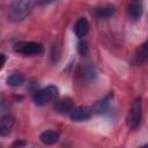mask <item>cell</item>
Instances as JSON below:
<instances>
[{
    "label": "cell",
    "instance_id": "6da1fadb",
    "mask_svg": "<svg viewBox=\"0 0 148 148\" xmlns=\"http://www.w3.org/2000/svg\"><path fill=\"white\" fill-rule=\"evenodd\" d=\"M35 6H37V2L31 0H20L10 2L7 9L8 20L12 22H20L24 20L31 13Z\"/></svg>",
    "mask_w": 148,
    "mask_h": 148
},
{
    "label": "cell",
    "instance_id": "7a4b0ae2",
    "mask_svg": "<svg viewBox=\"0 0 148 148\" xmlns=\"http://www.w3.org/2000/svg\"><path fill=\"white\" fill-rule=\"evenodd\" d=\"M58 92H59V89H58L57 86L50 84L47 87H44V88L37 90L34 94V96H32L34 103L38 106L46 105V104H49L50 102H53L57 98Z\"/></svg>",
    "mask_w": 148,
    "mask_h": 148
},
{
    "label": "cell",
    "instance_id": "3957f363",
    "mask_svg": "<svg viewBox=\"0 0 148 148\" xmlns=\"http://www.w3.org/2000/svg\"><path fill=\"white\" fill-rule=\"evenodd\" d=\"M14 51L24 57L40 56L44 52V46L37 42H17L13 46Z\"/></svg>",
    "mask_w": 148,
    "mask_h": 148
},
{
    "label": "cell",
    "instance_id": "277c9868",
    "mask_svg": "<svg viewBox=\"0 0 148 148\" xmlns=\"http://www.w3.org/2000/svg\"><path fill=\"white\" fill-rule=\"evenodd\" d=\"M141 117H142V99H141V97H136L132 102L130 112L126 118L127 127L131 130L136 128L141 121Z\"/></svg>",
    "mask_w": 148,
    "mask_h": 148
},
{
    "label": "cell",
    "instance_id": "5b68a950",
    "mask_svg": "<svg viewBox=\"0 0 148 148\" xmlns=\"http://www.w3.org/2000/svg\"><path fill=\"white\" fill-rule=\"evenodd\" d=\"M74 109V99L68 96L59 98L54 103V110L60 114H71Z\"/></svg>",
    "mask_w": 148,
    "mask_h": 148
},
{
    "label": "cell",
    "instance_id": "8992f818",
    "mask_svg": "<svg viewBox=\"0 0 148 148\" xmlns=\"http://www.w3.org/2000/svg\"><path fill=\"white\" fill-rule=\"evenodd\" d=\"M92 112H94L92 108H89V106H86V105L83 106L82 105V106L75 108L72 111V113L69 114V117H71V119L73 121H84V120H88V119L91 118Z\"/></svg>",
    "mask_w": 148,
    "mask_h": 148
},
{
    "label": "cell",
    "instance_id": "52a82bcc",
    "mask_svg": "<svg viewBox=\"0 0 148 148\" xmlns=\"http://www.w3.org/2000/svg\"><path fill=\"white\" fill-rule=\"evenodd\" d=\"M15 123V118L10 113H5L0 118V135L6 136L10 133L13 126Z\"/></svg>",
    "mask_w": 148,
    "mask_h": 148
},
{
    "label": "cell",
    "instance_id": "ba28073f",
    "mask_svg": "<svg viewBox=\"0 0 148 148\" xmlns=\"http://www.w3.org/2000/svg\"><path fill=\"white\" fill-rule=\"evenodd\" d=\"M89 22L86 17H80L76 20V22L74 23V27H73V31L75 34V36L79 38V39H82L83 37L87 36V34L89 32Z\"/></svg>",
    "mask_w": 148,
    "mask_h": 148
},
{
    "label": "cell",
    "instance_id": "9c48e42d",
    "mask_svg": "<svg viewBox=\"0 0 148 148\" xmlns=\"http://www.w3.org/2000/svg\"><path fill=\"white\" fill-rule=\"evenodd\" d=\"M143 13V5L140 1H131L127 5V15L131 20L136 21L141 17Z\"/></svg>",
    "mask_w": 148,
    "mask_h": 148
},
{
    "label": "cell",
    "instance_id": "30bf717a",
    "mask_svg": "<svg viewBox=\"0 0 148 148\" xmlns=\"http://www.w3.org/2000/svg\"><path fill=\"white\" fill-rule=\"evenodd\" d=\"M59 138H60L59 132H57L54 130H46L39 135L42 143H44L45 146H52V145L57 143L59 141Z\"/></svg>",
    "mask_w": 148,
    "mask_h": 148
},
{
    "label": "cell",
    "instance_id": "8fae6325",
    "mask_svg": "<svg viewBox=\"0 0 148 148\" xmlns=\"http://www.w3.org/2000/svg\"><path fill=\"white\" fill-rule=\"evenodd\" d=\"M116 12V7L112 3H103L95 8V15L99 18H108Z\"/></svg>",
    "mask_w": 148,
    "mask_h": 148
},
{
    "label": "cell",
    "instance_id": "7c38bea8",
    "mask_svg": "<svg viewBox=\"0 0 148 148\" xmlns=\"http://www.w3.org/2000/svg\"><path fill=\"white\" fill-rule=\"evenodd\" d=\"M81 75H82V79H84L88 82L95 81V79L97 77V69L92 64H86L82 67Z\"/></svg>",
    "mask_w": 148,
    "mask_h": 148
},
{
    "label": "cell",
    "instance_id": "4fadbf2b",
    "mask_svg": "<svg viewBox=\"0 0 148 148\" xmlns=\"http://www.w3.org/2000/svg\"><path fill=\"white\" fill-rule=\"evenodd\" d=\"M111 96H112V94H111V95H108V96L104 97L102 101L97 102V103L95 104V106H94L92 110H95L97 113H104V112H106V110L109 109L110 102H111Z\"/></svg>",
    "mask_w": 148,
    "mask_h": 148
},
{
    "label": "cell",
    "instance_id": "5bb4252c",
    "mask_svg": "<svg viewBox=\"0 0 148 148\" xmlns=\"http://www.w3.org/2000/svg\"><path fill=\"white\" fill-rule=\"evenodd\" d=\"M24 82V77L18 73H13L7 77V84L10 87H20Z\"/></svg>",
    "mask_w": 148,
    "mask_h": 148
},
{
    "label": "cell",
    "instance_id": "9a60e30c",
    "mask_svg": "<svg viewBox=\"0 0 148 148\" xmlns=\"http://www.w3.org/2000/svg\"><path fill=\"white\" fill-rule=\"evenodd\" d=\"M77 51L81 56H84L88 52V44L86 40H80L77 43Z\"/></svg>",
    "mask_w": 148,
    "mask_h": 148
},
{
    "label": "cell",
    "instance_id": "2e32d148",
    "mask_svg": "<svg viewBox=\"0 0 148 148\" xmlns=\"http://www.w3.org/2000/svg\"><path fill=\"white\" fill-rule=\"evenodd\" d=\"M140 51H141V53L146 57V59H148V39H147L146 43L141 46V50H140Z\"/></svg>",
    "mask_w": 148,
    "mask_h": 148
},
{
    "label": "cell",
    "instance_id": "e0dca14e",
    "mask_svg": "<svg viewBox=\"0 0 148 148\" xmlns=\"http://www.w3.org/2000/svg\"><path fill=\"white\" fill-rule=\"evenodd\" d=\"M1 64H0V68L2 69L3 68V66H5V64H6V56L3 54V53H1Z\"/></svg>",
    "mask_w": 148,
    "mask_h": 148
},
{
    "label": "cell",
    "instance_id": "ac0fdd59",
    "mask_svg": "<svg viewBox=\"0 0 148 148\" xmlns=\"http://www.w3.org/2000/svg\"><path fill=\"white\" fill-rule=\"evenodd\" d=\"M139 148H148V143H145V145H142V146H140Z\"/></svg>",
    "mask_w": 148,
    "mask_h": 148
}]
</instances>
